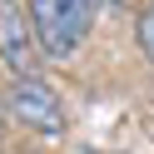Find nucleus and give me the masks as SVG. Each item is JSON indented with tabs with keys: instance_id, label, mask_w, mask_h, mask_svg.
I'll list each match as a JSON object with an SVG mask.
<instances>
[{
	"instance_id": "1",
	"label": "nucleus",
	"mask_w": 154,
	"mask_h": 154,
	"mask_svg": "<svg viewBox=\"0 0 154 154\" xmlns=\"http://www.w3.org/2000/svg\"><path fill=\"white\" fill-rule=\"evenodd\" d=\"M30 5V25H35V40H40L45 55L65 60L85 45L90 35V0H25Z\"/></svg>"
},
{
	"instance_id": "2",
	"label": "nucleus",
	"mask_w": 154,
	"mask_h": 154,
	"mask_svg": "<svg viewBox=\"0 0 154 154\" xmlns=\"http://www.w3.org/2000/svg\"><path fill=\"white\" fill-rule=\"evenodd\" d=\"M5 114L20 119L25 129H35V134H65V104L55 100V90L40 85V80H10Z\"/></svg>"
},
{
	"instance_id": "3",
	"label": "nucleus",
	"mask_w": 154,
	"mask_h": 154,
	"mask_svg": "<svg viewBox=\"0 0 154 154\" xmlns=\"http://www.w3.org/2000/svg\"><path fill=\"white\" fill-rule=\"evenodd\" d=\"M35 25H25V15L15 5H0V55L10 65V75L20 80H35V50H30Z\"/></svg>"
},
{
	"instance_id": "4",
	"label": "nucleus",
	"mask_w": 154,
	"mask_h": 154,
	"mask_svg": "<svg viewBox=\"0 0 154 154\" xmlns=\"http://www.w3.org/2000/svg\"><path fill=\"white\" fill-rule=\"evenodd\" d=\"M139 50L149 55V65H154V10L139 15Z\"/></svg>"
},
{
	"instance_id": "5",
	"label": "nucleus",
	"mask_w": 154,
	"mask_h": 154,
	"mask_svg": "<svg viewBox=\"0 0 154 154\" xmlns=\"http://www.w3.org/2000/svg\"><path fill=\"white\" fill-rule=\"evenodd\" d=\"M80 154H104V149H80Z\"/></svg>"
}]
</instances>
